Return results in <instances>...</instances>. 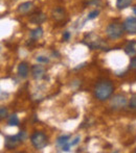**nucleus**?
Segmentation results:
<instances>
[{
    "label": "nucleus",
    "instance_id": "11",
    "mask_svg": "<svg viewBox=\"0 0 136 153\" xmlns=\"http://www.w3.org/2000/svg\"><path fill=\"white\" fill-rule=\"evenodd\" d=\"M65 17V10H64L63 7L61 6H58L55 10H53V18L55 19L56 21H61L64 19Z\"/></svg>",
    "mask_w": 136,
    "mask_h": 153
},
{
    "label": "nucleus",
    "instance_id": "5",
    "mask_svg": "<svg viewBox=\"0 0 136 153\" xmlns=\"http://www.w3.org/2000/svg\"><path fill=\"white\" fill-rule=\"evenodd\" d=\"M21 142H23V141L19 137L18 134L8 135V137H5V143H4V146H5L6 149L12 150V149H15Z\"/></svg>",
    "mask_w": 136,
    "mask_h": 153
},
{
    "label": "nucleus",
    "instance_id": "23",
    "mask_svg": "<svg viewBox=\"0 0 136 153\" xmlns=\"http://www.w3.org/2000/svg\"><path fill=\"white\" fill-rule=\"evenodd\" d=\"M130 69H136V56L132 57L130 62Z\"/></svg>",
    "mask_w": 136,
    "mask_h": 153
},
{
    "label": "nucleus",
    "instance_id": "25",
    "mask_svg": "<svg viewBox=\"0 0 136 153\" xmlns=\"http://www.w3.org/2000/svg\"><path fill=\"white\" fill-rule=\"evenodd\" d=\"M70 39V32L69 31H65L63 33V40L64 41H68Z\"/></svg>",
    "mask_w": 136,
    "mask_h": 153
},
{
    "label": "nucleus",
    "instance_id": "13",
    "mask_svg": "<svg viewBox=\"0 0 136 153\" xmlns=\"http://www.w3.org/2000/svg\"><path fill=\"white\" fill-rule=\"evenodd\" d=\"M42 36H43V28L40 26H38L37 28H35L34 30L31 31L32 40H39Z\"/></svg>",
    "mask_w": 136,
    "mask_h": 153
},
{
    "label": "nucleus",
    "instance_id": "7",
    "mask_svg": "<svg viewBox=\"0 0 136 153\" xmlns=\"http://www.w3.org/2000/svg\"><path fill=\"white\" fill-rule=\"evenodd\" d=\"M45 68L42 66H39V65H35L32 68V74H33V77L37 80L39 79H42L43 77L45 76Z\"/></svg>",
    "mask_w": 136,
    "mask_h": 153
},
{
    "label": "nucleus",
    "instance_id": "3",
    "mask_svg": "<svg viewBox=\"0 0 136 153\" xmlns=\"http://www.w3.org/2000/svg\"><path fill=\"white\" fill-rule=\"evenodd\" d=\"M31 141L34 147L38 150L45 148L47 146V144H48L46 134H44L41 131H36L35 133H33V135L31 137Z\"/></svg>",
    "mask_w": 136,
    "mask_h": 153
},
{
    "label": "nucleus",
    "instance_id": "28",
    "mask_svg": "<svg viewBox=\"0 0 136 153\" xmlns=\"http://www.w3.org/2000/svg\"><path fill=\"white\" fill-rule=\"evenodd\" d=\"M135 152H136V149H135Z\"/></svg>",
    "mask_w": 136,
    "mask_h": 153
},
{
    "label": "nucleus",
    "instance_id": "19",
    "mask_svg": "<svg viewBox=\"0 0 136 153\" xmlns=\"http://www.w3.org/2000/svg\"><path fill=\"white\" fill-rule=\"evenodd\" d=\"M37 62H41V64H48L49 62V59L48 57H46V56H38L37 57Z\"/></svg>",
    "mask_w": 136,
    "mask_h": 153
},
{
    "label": "nucleus",
    "instance_id": "14",
    "mask_svg": "<svg viewBox=\"0 0 136 153\" xmlns=\"http://www.w3.org/2000/svg\"><path fill=\"white\" fill-rule=\"evenodd\" d=\"M136 44V41H132V42H130L128 45L126 46V48H125V52L127 53L128 55H134L136 53V49L134 48V45Z\"/></svg>",
    "mask_w": 136,
    "mask_h": 153
},
{
    "label": "nucleus",
    "instance_id": "15",
    "mask_svg": "<svg viewBox=\"0 0 136 153\" xmlns=\"http://www.w3.org/2000/svg\"><path fill=\"white\" fill-rule=\"evenodd\" d=\"M132 4V0H116V7L118 10H124Z\"/></svg>",
    "mask_w": 136,
    "mask_h": 153
},
{
    "label": "nucleus",
    "instance_id": "2",
    "mask_svg": "<svg viewBox=\"0 0 136 153\" xmlns=\"http://www.w3.org/2000/svg\"><path fill=\"white\" fill-rule=\"evenodd\" d=\"M124 31H125L124 25L118 22L110 23L107 26V28H106V34L111 40H117V39H119L124 34Z\"/></svg>",
    "mask_w": 136,
    "mask_h": 153
},
{
    "label": "nucleus",
    "instance_id": "27",
    "mask_svg": "<svg viewBox=\"0 0 136 153\" xmlns=\"http://www.w3.org/2000/svg\"><path fill=\"white\" fill-rule=\"evenodd\" d=\"M133 12H134L135 14H136V8H134V10H133Z\"/></svg>",
    "mask_w": 136,
    "mask_h": 153
},
{
    "label": "nucleus",
    "instance_id": "22",
    "mask_svg": "<svg viewBox=\"0 0 136 153\" xmlns=\"http://www.w3.org/2000/svg\"><path fill=\"white\" fill-rule=\"evenodd\" d=\"M80 141H81V137H74V139H73V141L72 142H70V146L71 147H72V146H75V145H77V144L80 143Z\"/></svg>",
    "mask_w": 136,
    "mask_h": 153
},
{
    "label": "nucleus",
    "instance_id": "26",
    "mask_svg": "<svg viewBox=\"0 0 136 153\" xmlns=\"http://www.w3.org/2000/svg\"><path fill=\"white\" fill-rule=\"evenodd\" d=\"M88 5L90 4H93V5H96V4H100V0H87Z\"/></svg>",
    "mask_w": 136,
    "mask_h": 153
},
{
    "label": "nucleus",
    "instance_id": "24",
    "mask_svg": "<svg viewBox=\"0 0 136 153\" xmlns=\"http://www.w3.org/2000/svg\"><path fill=\"white\" fill-rule=\"evenodd\" d=\"M18 135L22 141H24V140L26 139V132H25V131H20V132L18 133Z\"/></svg>",
    "mask_w": 136,
    "mask_h": 153
},
{
    "label": "nucleus",
    "instance_id": "10",
    "mask_svg": "<svg viewBox=\"0 0 136 153\" xmlns=\"http://www.w3.org/2000/svg\"><path fill=\"white\" fill-rule=\"evenodd\" d=\"M29 68L26 62H20L18 66V75L21 78H26L29 76Z\"/></svg>",
    "mask_w": 136,
    "mask_h": 153
},
{
    "label": "nucleus",
    "instance_id": "6",
    "mask_svg": "<svg viewBox=\"0 0 136 153\" xmlns=\"http://www.w3.org/2000/svg\"><path fill=\"white\" fill-rule=\"evenodd\" d=\"M124 25L125 31L128 32L130 34H135L136 33V18L134 17H129L122 23Z\"/></svg>",
    "mask_w": 136,
    "mask_h": 153
},
{
    "label": "nucleus",
    "instance_id": "8",
    "mask_svg": "<svg viewBox=\"0 0 136 153\" xmlns=\"http://www.w3.org/2000/svg\"><path fill=\"white\" fill-rule=\"evenodd\" d=\"M88 38H89V36H88ZM86 44L91 49H104V50H105V43L103 42V40L98 39V36H95L94 40H91V39L89 38V42L86 43Z\"/></svg>",
    "mask_w": 136,
    "mask_h": 153
},
{
    "label": "nucleus",
    "instance_id": "16",
    "mask_svg": "<svg viewBox=\"0 0 136 153\" xmlns=\"http://www.w3.org/2000/svg\"><path fill=\"white\" fill-rule=\"evenodd\" d=\"M70 139V135H61L60 137H58L57 140V145L59 146L60 148L63 147L65 144L68 143V140Z\"/></svg>",
    "mask_w": 136,
    "mask_h": 153
},
{
    "label": "nucleus",
    "instance_id": "20",
    "mask_svg": "<svg viewBox=\"0 0 136 153\" xmlns=\"http://www.w3.org/2000/svg\"><path fill=\"white\" fill-rule=\"evenodd\" d=\"M98 14H100V10H92V12H90L89 13V15H88V19H94V18H96V17L98 16Z\"/></svg>",
    "mask_w": 136,
    "mask_h": 153
},
{
    "label": "nucleus",
    "instance_id": "12",
    "mask_svg": "<svg viewBox=\"0 0 136 153\" xmlns=\"http://www.w3.org/2000/svg\"><path fill=\"white\" fill-rule=\"evenodd\" d=\"M33 7H34L33 2H31V1L23 2V3H21L20 5H19L18 12L20 13V14H27L29 10H33Z\"/></svg>",
    "mask_w": 136,
    "mask_h": 153
},
{
    "label": "nucleus",
    "instance_id": "18",
    "mask_svg": "<svg viewBox=\"0 0 136 153\" xmlns=\"http://www.w3.org/2000/svg\"><path fill=\"white\" fill-rule=\"evenodd\" d=\"M129 105H130L131 108L136 109V94L133 95L130 99V102H129Z\"/></svg>",
    "mask_w": 136,
    "mask_h": 153
},
{
    "label": "nucleus",
    "instance_id": "17",
    "mask_svg": "<svg viewBox=\"0 0 136 153\" xmlns=\"http://www.w3.org/2000/svg\"><path fill=\"white\" fill-rule=\"evenodd\" d=\"M8 124L10 126H18L19 125V118L17 117V115H12L10 117L8 121Z\"/></svg>",
    "mask_w": 136,
    "mask_h": 153
},
{
    "label": "nucleus",
    "instance_id": "9",
    "mask_svg": "<svg viewBox=\"0 0 136 153\" xmlns=\"http://www.w3.org/2000/svg\"><path fill=\"white\" fill-rule=\"evenodd\" d=\"M45 20H46V15L41 12L34 14L29 19V21L32 23H34V24H42L43 22H45Z\"/></svg>",
    "mask_w": 136,
    "mask_h": 153
},
{
    "label": "nucleus",
    "instance_id": "4",
    "mask_svg": "<svg viewBox=\"0 0 136 153\" xmlns=\"http://www.w3.org/2000/svg\"><path fill=\"white\" fill-rule=\"evenodd\" d=\"M126 105H127L126 97L122 96V95H120V94L115 95V96L111 99V101H110V106H111V108L115 109V111L124 108Z\"/></svg>",
    "mask_w": 136,
    "mask_h": 153
},
{
    "label": "nucleus",
    "instance_id": "1",
    "mask_svg": "<svg viewBox=\"0 0 136 153\" xmlns=\"http://www.w3.org/2000/svg\"><path fill=\"white\" fill-rule=\"evenodd\" d=\"M114 91V85L112 81L108 79L100 80L94 87V96L100 101H106L111 97Z\"/></svg>",
    "mask_w": 136,
    "mask_h": 153
},
{
    "label": "nucleus",
    "instance_id": "21",
    "mask_svg": "<svg viewBox=\"0 0 136 153\" xmlns=\"http://www.w3.org/2000/svg\"><path fill=\"white\" fill-rule=\"evenodd\" d=\"M6 116H8V109H6V107L1 106V108H0V118L4 119V118H6Z\"/></svg>",
    "mask_w": 136,
    "mask_h": 153
}]
</instances>
